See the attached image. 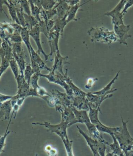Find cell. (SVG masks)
Segmentation results:
<instances>
[{
  "instance_id": "cell-1",
  "label": "cell",
  "mask_w": 133,
  "mask_h": 156,
  "mask_svg": "<svg viewBox=\"0 0 133 156\" xmlns=\"http://www.w3.org/2000/svg\"><path fill=\"white\" fill-rule=\"evenodd\" d=\"M87 34L93 42H100L107 44L119 42V39L114 31H110L105 27H91Z\"/></svg>"
},
{
  "instance_id": "cell-11",
  "label": "cell",
  "mask_w": 133,
  "mask_h": 156,
  "mask_svg": "<svg viewBox=\"0 0 133 156\" xmlns=\"http://www.w3.org/2000/svg\"><path fill=\"white\" fill-rule=\"evenodd\" d=\"M51 95L55 96L58 99L59 101L61 104L62 106L67 107H71L72 106V102L71 96L68 95L66 93L60 92L57 90H53L51 91Z\"/></svg>"
},
{
  "instance_id": "cell-18",
  "label": "cell",
  "mask_w": 133,
  "mask_h": 156,
  "mask_svg": "<svg viewBox=\"0 0 133 156\" xmlns=\"http://www.w3.org/2000/svg\"><path fill=\"white\" fill-rule=\"evenodd\" d=\"M119 73H120V71H118L117 75H115V76L114 77V79L109 82V83L106 86H105L103 89L98 90V91H97V92L91 93L92 94H96L98 95H107L109 94H112L113 93L115 92V91L117 90V89L112 88V86L113 84L114 83L115 81L117 80V78L119 76Z\"/></svg>"
},
{
  "instance_id": "cell-24",
  "label": "cell",
  "mask_w": 133,
  "mask_h": 156,
  "mask_svg": "<svg viewBox=\"0 0 133 156\" xmlns=\"http://www.w3.org/2000/svg\"><path fill=\"white\" fill-rule=\"evenodd\" d=\"M5 5L7 6L9 15L12 21L15 23L20 25L19 22L17 17V14L16 11V7L14 1H6L5 0Z\"/></svg>"
},
{
  "instance_id": "cell-17",
  "label": "cell",
  "mask_w": 133,
  "mask_h": 156,
  "mask_svg": "<svg viewBox=\"0 0 133 156\" xmlns=\"http://www.w3.org/2000/svg\"><path fill=\"white\" fill-rule=\"evenodd\" d=\"M71 108L76 118V123H80L82 124H86L88 123L91 122L89 118V115L87 114V111L79 110L73 106L71 107Z\"/></svg>"
},
{
  "instance_id": "cell-2",
  "label": "cell",
  "mask_w": 133,
  "mask_h": 156,
  "mask_svg": "<svg viewBox=\"0 0 133 156\" xmlns=\"http://www.w3.org/2000/svg\"><path fill=\"white\" fill-rule=\"evenodd\" d=\"M121 118L122 122V129L121 131L114 133V134L119 142L125 156H129L130 153L133 151V138L128 131L127 126L128 121L125 122L122 116Z\"/></svg>"
},
{
  "instance_id": "cell-10",
  "label": "cell",
  "mask_w": 133,
  "mask_h": 156,
  "mask_svg": "<svg viewBox=\"0 0 133 156\" xmlns=\"http://www.w3.org/2000/svg\"><path fill=\"white\" fill-rule=\"evenodd\" d=\"M60 37V34L55 31L50 32L47 37L48 44L51 49L50 54H49L50 56L58 51V42Z\"/></svg>"
},
{
  "instance_id": "cell-15",
  "label": "cell",
  "mask_w": 133,
  "mask_h": 156,
  "mask_svg": "<svg viewBox=\"0 0 133 156\" xmlns=\"http://www.w3.org/2000/svg\"><path fill=\"white\" fill-rule=\"evenodd\" d=\"M12 108L11 99L0 104V119L4 118V120H9Z\"/></svg>"
},
{
  "instance_id": "cell-32",
  "label": "cell",
  "mask_w": 133,
  "mask_h": 156,
  "mask_svg": "<svg viewBox=\"0 0 133 156\" xmlns=\"http://www.w3.org/2000/svg\"><path fill=\"white\" fill-rule=\"evenodd\" d=\"M29 4H30V6L31 15L37 19V20L39 21L42 20L40 17V15L41 13V9H40L39 7L33 3L32 0H29Z\"/></svg>"
},
{
  "instance_id": "cell-12",
  "label": "cell",
  "mask_w": 133,
  "mask_h": 156,
  "mask_svg": "<svg viewBox=\"0 0 133 156\" xmlns=\"http://www.w3.org/2000/svg\"><path fill=\"white\" fill-rule=\"evenodd\" d=\"M61 114V121L67 123L68 127L76 123V118L71 107H65L64 111Z\"/></svg>"
},
{
  "instance_id": "cell-28",
  "label": "cell",
  "mask_w": 133,
  "mask_h": 156,
  "mask_svg": "<svg viewBox=\"0 0 133 156\" xmlns=\"http://www.w3.org/2000/svg\"><path fill=\"white\" fill-rule=\"evenodd\" d=\"M100 112V108H98L97 109H94L91 107L89 106V117L91 123L96 125L98 123H100V121L98 118V114Z\"/></svg>"
},
{
  "instance_id": "cell-47",
  "label": "cell",
  "mask_w": 133,
  "mask_h": 156,
  "mask_svg": "<svg viewBox=\"0 0 133 156\" xmlns=\"http://www.w3.org/2000/svg\"><path fill=\"white\" fill-rule=\"evenodd\" d=\"M99 142V145H98V152L100 154V156H105V153L106 151V144L101 143V142Z\"/></svg>"
},
{
  "instance_id": "cell-30",
  "label": "cell",
  "mask_w": 133,
  "mask_h": 156,
  "mask_svg": "<svg viewBox=\"0 0 133 156\" xmlns=\"http://www.w3.org/2000/svg\"><path fill=\"white\" fill-rule=\"evenodd\" d=\"M13 57L14 58L16 62L18 64V66L19 67L20 73H23L27 64L25 61V54L18 55L15 53H13Z\"/></svg>"
},
{
  "instance_id": "cell-8",
  "label": "cell",
  "mask_w": 133,
  "mask_h": 156,
  "mask_svg": "<svg viewBox=\"0 0 133 156\" xmlns=\"http://www.w3.org/2000/svg\"><path fill=\"white\" fill-rule=\"evenodd\" d=\"M30 36L31 37L32 39H33L34 41L36 42L37 46V53L40 55L41 54H42L44 56L45 58V60L47 61L48 60V58L50 57L49 55H47L45 51L43 50L42 46L41 44V37H40V34L41 32L40 31L38 25H37L36 26L32 28L30 31Z\"/></svg>"
},
{
  "instance_id": "cell-42",
  "label": "cell",
  "mask_w": 133,
  "mask_h": 156,
  "mask_svg": "<svg viewBox=\"0 0 133 156\" xmlns=\"http://www.w3.org/2000/svg\"><path fill=\"white\" fill-rule=\"evenodd\" d=\"M37 25L39 26L40 31L41 33L42 32L43 34H44L45 36H46L47 38L49 34H50V31L48 29L46 22L43 21V20H41V21L39 22Z\"/></svg>"
},
{
  "instance_id": "cell-60",
  "label": "cell",
  "mask_w": 133,
  "mask_h": 156,
  "mask_svg": "<svg viewBox=\"0 0 133 156\" xmlns=\"http://www.w3.org/2000/svg\"><path fill=\"white\" fill-rule=\"evenodd\" d=\"M132 153H133V154H132V155H131V156H133V151H132Z\"/></svg>"
},
{
  "instance_id": "cell-38",
  "label": "cell",
  "mask_w": 133,
  "mask_h": 156,
  "mask_svg": "<svg viewBox=\"0 0 133 156\" xmlns=\"http://www.w3.org/2000/svg\"><path fill=\"white\" fill-rule=\"evenodd\" d=\"M17 2L19 4L21 9H23V12L28 15H31L30 6L29 1L19 0L17 1Z\"/></svg>"
},
{
  "instance_id": "cell-19",
  "label": "cell",
  "mask_w": 133,
  "mask_h": 156,
  "mask_svg": "<svg viewBox=\"0 0 133 156\" xmlns=\"http://www.w3.org/2000/svg\"><path fill=\"white\" fill-rule=\"evenodd\" d=\"M0 57L1 59L7 58L11 59L13 57L12 43L8 41H4L0 49Z\"/></svg>"
},
{
  "instance_id": "cell-41",
  "label": "cell",
  "mask_w": 133,
  "mask_h": 156,
  "mask_svg": "<svg viewBox=\"0 0 133 156\" xmlns=\"http://www.w3.org/2000/svg\"><path fill=\"white\" fill-rule=\"evenodd\" d=\"M12 53H15L18 55L23 54V47L22 43H12Z\"/></svg>"
},
{
  "instance_id": "cell-54",
  "label": "cell",
  "mask_w": 133,
  "mask_h": 156,
  "mask_svg": "<svg viewBox=\"0 0 133 156\" xmlns=\"http://www.w3.org/2000/svg\"><path fill=\"white\" fill-rule=\"evenodd\" d=\"M66 1L70 7L75 5L76 4L80 3V0H69V1Z\"/></svg>"
},
{
  "instance_id": "cell-52",
  "label": "cell",
  "mask_w": 133,
  "mask_h": 156,
  "mask_svg": "<svg viewBox=\"0 0 133 156\" xmlns=\"http://www.w3.org/2000/svg\"><path fill=\"white\" fill-rule=\"evenodd\" d=\"M12 98V96L6 95L0 93V104L4 103V102L9 101V100H10Z\"/></svg>"
},
{
  "instance_id": "cell-53",
  "label": "cell",
  "mask_w": 133,
  "mask_h": 156,
  "mask_svg": "<svg viewBox=\"0 0 133 156\" xmlns=\"http://www.w3.org/2000/svg\"><path fill=\"white\" fill-rule=\"evenodd\" d=\"M29 96H36V97H38L40 98L39 94H37V91L35 89H32V88H30L29 90L28 93L27 94V97Z\"/></svg>"
},
{
  "instance_id": "cell-45",
  "label": "cell",
  "mask_w": 133,
  "mask_h": 156,
  "mask_svg": "<svg viewBox=\"0 0 133 156\" xmlns=\"http://www.w3.org/2000/svg\"><path fill=\"white\" fill-rule=\"evenodd\" d=\"M37 94L39 95L40 98H42L43 99H44V98L46 96H51V94H49L46 89L44 87H41L40 86L37 88Z\"/></svg>"
},
{
  "instance_id": "cell-9",
  "label": "cell",
  "mask_w": 133,
  "mask_h": 156,
  "mask_svg": "<svg viewBox=\"0 0 133 156\" xmlns=\"http://www.w3.org/2000/svg\"><path fill=\"white\" fill-rule=\"evenodd\" d=\"M76 127L78 128L79 132L80 133V134H81L82 136L85 138V140L87 143V145L91 148L94 156H100V154H98V152L99 142H98L97 140L93 139L92 137L89 136L86 133H85L81 128H79L78 126H76Z\"/></svg>"
},
{
  "instance_id": "cell-26",
  "label": "cell",
  "mask_w": 133,
  "mask_h": 156,
  "mask_svg": "<svg viewBox=\"0 0 133 156\" xmlns=\"http://www.w3.org/2000/svg\"><path fill=\"white\" fill-rule=\"evenodd\" d=\"M110 136L112 137V139L114 140V143L112 144H109L108 146L110 147V149L112 151V153H114V155H115L116 156H125L124 152L121 149L119 142L117 140V138H115L114 134Z\"/></svg>"
},
{
  "instance_id": "cell-5",
  "label": "cell",
  "mask_w": 133,
  "mask_h": 156,
  "mask_svg": "<svg viewBox=\"0 0 133 156\" xmlns=\"http://www.w3.org/2000/svg\"><path fill=\"white\" fill-rule=\"evenodd\" d=\"M114 31L115 34L117 36L119 39V42L120 44H123L124 45H128L126 40L131 37V35L128 34V32L131 29L130 25H114Z\"/></svg>"
},
{
  "instance_id": "cell-22",
  "label": "cell",
  "mask_w": 133,
  "mask_h": 156,
  "mask_svg": "<svg viewBox=\"0 0 133 156\" xmlns=\"http://www.w3.org/2000/svg\"><path fill=\"white\" fill-rule=\"evenodd\" d=\"M89 2V1L85 2L84 3L82 4H80V3H79L75 5L71 6L70 8L69 11L68 12L67 14L65 16V17L66 18L67 23H68L71 21H77L78 19H76L75 17H76V13L78 12L79 9H80V7H81L83 5Z\"/></svg>"
},
{
  "instance_id": "cell-49",
  "label": "cell",
  "mask_w": 133,
  "mask_h": 156,
  "mask_svg": "<svg viewBox=\"0 0 133 156\" xmlns=\"http://www.w3.org/2000/svg\"><path fill=\"white\" fill-rule=\"evenodd\" d=\"M31 66L35 73H41V71L42 70L39 65L37 62H34L33 60H31Z\"/></svg>"
},
{
  "instance_id": "cell-4",
  "label": "cell",
  "mask_w": 133,
  "mask_h": 156,
  "mask_svg": "<svg viewBox=\"0 0 133 156\" xmlns=\"http://www.w3.org/2000/svg\"><path fill=\"white\" fill-rule=\"evenodd\" d=\"M127 0H121L114 9L104 14L105 16H109L112 18V23L114 25H123V16L122 14V11L124 9V5L126 3Z\"/></svg>"
},
{
  "instance_id": "cell-37",
  "label": "cell",
  "mask_w": 133,
  "mask_h": 156,
  "mask_svg": "<svg viewBox=\"0 0 133 156\" xmlns=\"http://www.w3.org/2000/svg\"><path fill=\"white\" fill-rule=\"evenodd\" d=\"M62 140L65 147L67 156H74L72 148L73 140H69L68 138L64 139Z\"/></svg>"
},
{
  "instance_id": "cell-33",
  "label": "cell",
  "mask_w": 133,
  "mask_h": 156,
  "mask_svg": "<svg viewBox=\"0 0 133 156\" xmlns=\"http://www.w3.org/2000/svg\"><path fill=\"white\" fill-rule=\"evenodd\" d=\"M30 85L27 82L25 81L23 85L20 89H18L17 94L20 98H27V94L28 93L29 90L30 89Z\"/></svg>"
},
{
  "instance_id": "cell-21",
  "label": "cell",
  "mask_w": 133,
  "mask_h": 156,
  "mask_svg": "<svg viewBox=\"0 0 133 156\" xmlns=\"http://www.w3.org/2000/svg\"><path fill=\"white\" fill-rule=\"evenodd\" d=\"M30 57L31 60H33V62H37L39 65L42 70L43 69H46V70H48L50 72L52 71V69L46 66L45 62L42 59L40 56L39 54L37 53V51L34 50L32 46H31V55H30Z\"/></svg>"
},
{
  "instance_id": "cell-27",
  "label": "cell",
  "mask_w": 133,
  "mask_h": 156,
  "mask_svg": "<svg viewBox=\"0 0 133 156\" xmlns=\"http://www.w3.org/2000/svg\"><path fill=\"white\" fill-rule=\"evenodd\" d=\"M30 31L27 28H23L21 32H20V35H21L22 40L24 43H25L26 46L27 47L29 55H31V46H32L31 44L30 41Z\"/></svg>"
},
{
  "instance_id": "cell-13",
  "label": "cell",
  "mask_w": 133,
  "mask_h": 156,
  "mask_svg": "<svg viewBox=\"0 0 133 156\" xmlns=\"http://www.w3.org/2000/svg\"><path fill=\"white\" fill-rule=\"evenodd\" d=\"M72 106L79 110H86L89 112V101L86 97L71 96Z\"/></svg>"
},
{
  "instance_id": "cell-31",
  "label": "cell",
  "mask_w": 133,
  "mask_h": 156,
  "mask_svg": "<svg viewBox=\"0 0 133 156\" xmlns=\"http://www.w3.org/2000/svg\"><path fill=\"white\" fill-rule=\"evenodd\" d=\"M40 15L42 17V20L46 22L49 20H53L54 16L57 15V12L54 8L49 11H45L42 9H41Z\"/></svg>"
},
{
  "instance_id": "cell-50",
  "label": "cell",
  "mask_w": 133,
  "mask_h": 156,
  "mask_svg": "<svg viewBox=\"0 0 133 156\" xmlns=\"http://www.w3.org/2000/svg\"><path fill=\"white\" fill-rule=\"evenodd\" d=\"M133 5V0H128L124 5V9L122 11V14L124 15L127 12L128 9Z\"/></svg>"
},
{
  "instance_id": "cell-6",
  "label": "cell",
  "mask_w": 133,
  "mask_h": 156,
  "mask_svg": "<svg viewBox=\"0 0 133 156\" xmlns=\"http://www.w3.org/2000/svg\"><path fill=\"white\" fill-rule=\"evenodd\" d=\"M68 56L63 57L61 55L60 51L59 50L55 54V60L53 66L51 67L52 71L59 73L63 76H65L66 73L64 72V67L66 64H69V62H68Z\"/></svg>"
},
{
  "instance_id": "cell-7",
  "label": "cell",
  "mask_w": 133,
  "mask_h": 156,
  "mask_svg": "<svg viewBox=\"0 0 133 156\" xmlns=\"http://www.w3.org/2000/svg\"><path fill=\"white\" fill-rule=\"evenodd\" d=\"M113 96V94H109L107 95H98L92 94L91 92L87 93L86 98L89 101V106L94 109L100 108L101 103L106 99L110 98Z\"/></svg>"
},
{
  "instance_id": "cell-14",
  "label": "cell",
  "mask_w": 133,
  "mask_h": 156,
  "mask_svg": "<svg viewBox=\"0 0 133 156\" xmlns=\"http://www.w3.org/2000/svg\"><path fill=\"white\" fill-rule=\"evenodd\" d=\"M85 125L87 127L89 133L91 135V137H92L93 139L95 140H97L98 142L103 143L106 144L107 145H109V143L108 142H107L106 140H105V139L103 138V135L98 130L96 126L94 124H93L91 122H89L85 124Z\"/></svg>"
},
{
  "instance_id": "cell-43",
  "label": "cell",
  "mask_w": 133,
  "mask_h": 156,
  "mask_svg": "<svg viewBox=\"0 0 133 156\" xmlns=\"http://www.w3.org/2000/svg\"><path fill=\"white\" fill-rule=\"evenodd\" d=\"M9 40L11 43H22L23 42L20 34L17 32H14V34L9 36Z\"/></svg>"
},
{
  "instance_id": "cell-58",
  "label": "cell",
  "mask_w": 133,
  "mask_h": 156,
  "mask_svg": "<svg viewBox=\"0 0 133 156\" xmlns=\"http://www.w3.org/2000/svg\"><path fill=\"white\" fill-rule=\"evenodd\" d=\"M3 41L1 37H0V49L1 48V46H2V43H3Z\"/></svg>"
},
{
  "instance_id": "cell-51",
  "label": "cell",
  "mask_w": 133,
  "mask_h": 156,
  "mask_svg": "<svg viewBox=\"0 0 133 156\" xmlns=\"http://www.w3.org/2000/svg\"><path fill=\"white\" fill-rule=\"evenodd\" d=\"M98 79H93V78H89L87 80V84L85 85V88L86 89H90L91 87H92L93 84L94 82L96 81V80H97Z\"/></svg>"
},
{
  "instance_id": "cell-23",
  "label": "cell",
  "mask_w": 133,
  "mask_h": 156,
  "mask_svg": "<svg viewBox=\"0 0 133 156\" xmlns=\"http://www.w3.org/2000/svg\"><path fill=\"white\" fill-rule=\"evenodd\" d=\"M95 126H96L98 130L100 133H107L110 135H112L117 132L121 131L122 128V126H117V127H109L103 124L101 122L98 123L97 124H96Z\"/></svg>"
},
{
  "instance_id": "cell-35",
  "label": "cell",
  "mask_w": 133,
  "mask_h": 156,
  "mask_svg": "<svg viewBox=\"0 0 133 156\" xmlns=\"http://www.w3.org/2000/svg\"><path fill=\"white\" fill-rule=\"evenodd\" d=\"M34 73H35L31 67V64H27L24 72H23V75H24V78H25L26 81L29 84L30 83L31 78Z\"/></svg>"
},
{
  "instance_id": "cell-55",
  "label": "cell",
  "mask_w": 133,
  "mask_h": 156,
  "mask_svg": "<svg viewBox=\"0 0 133 156\" xmlns=\"http://www.w3.org/2000/svg\"><path fill=\"white\" fill-rule=\"evenodd\" d=\"M5 5V0H0V12H2L6 15L7 16V18H9V17L7 16V14L4 11L3 9V5Z\"/></svg>"
},
{
  "instance_id": "cell-3",
  "label": "cell",
  "mask_w": 133,
  "mask_h": 156,
  "mask_svg": "<svg viewBox=\"0 0 133 156\" xmlns=\"http://www.w3.org/2000/svg\"><path fill=\"white\" fill-rule=\"evenodd\" d=\"M32 124L33 125H39L45 126L47 129V131L56 134L59 137H61V140L68 138L67 131V128H68V124L62 121H61V123L56 125L51 124L46 121L42 123L33 122Z\"/></svg>"
},
{
  "instance_id": "cell-44",
  "label": "cell",
  "mask_w": 133,
  "mask_h": 156,
  "mask_svg": "<svg viewBox=\"0 0 133 156\" xmlns=\"http://www.w3.org/2000/svg\"><path fill=\"white\" fill-rule=\"evenodd\" d=\"M9 66H10V59L7 58H4L1 59V63L0 65V70L3 73H4Z\"/></svg>"
},
{
  "instance_id": "cell-59",
  "label": "cell",
  "mask_w": 133,
  "mask_h": 156,
  "mask_svg": "<svg viewBox=\"0 0 133 156\" xmlns=\"http://www.w3.org/2000/svg\"><path fill=\"white\" fill-rule=\"evenodd\" d=\"M3 72L0 70V79H1V76H2V75H3Z\"/></svg>"
},
{
  "instance_id": "cell-29",
  "label": "cell",
  "mask_w": 133,
  "mask_h": 156,
  "mask_svg": "<svg viewBox=\"0 0 133 156\" xmlns=\"http://www.w3.org/2000/svg\"><path fill=\"white\" fill-rule=\"evenodd\" d=\"M23 15H24L25 22H26L25 28H27L29 31H30L32 28H33L34 27L36 26L39 23V21L31 15H28L23 12Z\"/></svg>"
},
{
  "instance_id": "cell-36",
  "label": "cell",
  "mask_w": 133,
  "mask_h": 156,
  "mask_svg": "<svg viewBox=\"0 0 133 156\" xmlns=\"http://www.w3.org/2000/svg\"><path fill=\"white\" fill-rule=\"evenodd\" d=\"M9 67H11L12 69L14 76L15 79H16L18 77V76L20 73V71L19 67L18 66V64L16 62V60L15 59L14 57H12L10 59V66Z\"/></svg>"
},
{
  "instance_id": "cell-16",
  "label": "cell",
  "mask_w": 133,
  "mask_h": 156,
  "mask_svg": "<svg viewBox=\"0 0 133 156\" xmlns=\"http://www.w3.org/2000/svg\"><path fill=\"white\" fill-rule=\"evenodd\" d=\"M70 7H71L66 2V0L58 1V3L54 7V9L57 12V15L58 16L57 18L62 19L65 17Z\"/></svg>"
},
{
  "instance_id": "cell-57",
  "label": "cell",
  "mask_w": 133,
  "mask_h": 156,
  "mask_svg": "<svg viewBox=\"0 0 133 156\" xmlns=\"http://www.w3.org/2000/svg\"><path fill=\"white\" fill-rule=\"evenodd\" d=\"M105 156H114V153H108V154H107Z\"/></svg>"
},
{
  "instance_id": "cell-40",
  "label": "cell",
  "mask_w": 133,
  "mask_h": 156,
  "mask_svg": "<svg viewBox=\"0 0 133 156\" xmlns=\"http://www.w3.org/2000/svg\"><path fill=\"white\" fill-rule=\"evenodd\" d=\"M41 73H34L32 77L31 78L30 81V87L32 89L37 90V88L39 87V85L38 84V81L39 80L40 78L41 77L40 75Z\"/></svg>"
},
{
  "instance_id": "cell-46",
  "label": "cell",
  "mask_w": 133,
  "mask_h": 156,
  "mask_svg": "<svg viewBox=\"0 0 133 156\" xmlns=\"http://www.w3.org/2000/svg\"><path fill=\"white\" fill-rule=\"evenodd\" d=\"M45 151L49 156H57L58 154L57 149L54 148L50 145H48L45 147Z\"/></svg>"
},
{
  "instance_id": "cell-34",
  "label": "cell",
  "mask_w": 133,
  "mask_h": 156,
  "mask_svg": "<svg viewBox=\"0 0 133 156\" xmlns=\"http://www.w3.org/2000/svg\"><path fill=\"white\" fill-rule=\"evenodd\" d=\"M58 3V1L54 0H42V7L45 11L53 9Z\"/></svg>"
},
{
  "instance_id": "cell-20",
  "label": "cell",
  "mask_w": 133,
  "mask_h": 156,
  "mask_svg": "<svg viewBox=\"0 0 133 156\" xmlns=\"http://www.w3.org/2000/svg\"><path fill=\"white\" fill-rule=\"evenodd\" d=\"M67 72L68 70L67 69L66 75L64 76V79L68 85L70 87L72 90L73 92V96H78V97H86L87 93L84 92L83 90H82L81 89H80L79 87L75 85L71 78L68 76Z\"/></svg>"
},
{
  "instance_id": "cell-48",
  "label": "cell",
  "mask_w": 133,
  "mask_h": 156,
  "mask_svg": "<svg viewBox=\"0 0 133 156\" xmlns=\"http://www.w3.org/2000/svg\"><path fill=\"white\" fill-rule=\"evenodd\" d=\"M16 80L17 81V89H20L26 81L25 78H24L23 73H20V75L18 76V77L16 79Z\"/></svg>"
},
{
  "instance_id": "cell-39",
  "label": "cell",
  "mask_w": 133,
  "mask_h": 156,
  "mask_svg": "<svg viewBox=\"0 0 133 156\" xmlns=\"http://www.w3.org/2000/svg\"><path fill=\"white\" fill-rule=\"evenodd\" d=\"M11 121H9V123L8 124V126H7V129L6 130L5 132L4 133V134L2 136H0V154L4 152L3 149L5 146V140L7 137V136L9 135V133H11L10 131H9V125L11 124Z\"/></svg>"
},
{
  "instance_id": "cell-56",
  "label": "cell",
  "mask_w": 133,
  "mask_h": 156,
  "mask_svg": "<svg viewBox=\"0 0 133 156\" xmlns=\"http://www.w3.org/2000/svg\"><path fill=\"white\" fill-rule=\"evenodd\" d=\"M26 98H20L19 99H18L17 102V104L19 105V106L21 107V106H22V105L23 104V102L25 101V100Z\"/></svg>"
},
{
  "instance_id": "cell-25",
  "label": "cell",
  "mask_w": 133,
  "mask_h": 156,
  "mask_svg": "<svg viewBox=\"0 0 133 156\" xmlns=\"http://www.w3.org/2000/svg\"><path fill=\"white\" fill-rule=\"evenodd\" d=\"M67 23L66 21V18L64 17L62 19H58L55 20V25L54 26L53 28L51 29V30L50 31V32H55L58 33L60 36L62 37H63V34L64 32V29L67 25Z\"/></svg>"
}]
</instances>
